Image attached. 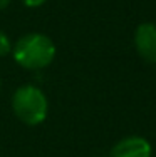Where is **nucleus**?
Here are the masks:
<instances>
[{
  "instance_id": "obj_1",
  "label": "nucleus",
  "mask_w": 156,
  "mask_h": 157,
  "mask_svg": "<svg viewBox=\"0 0 156 157\" xmlns=\"http://www.w3.org/2000/svg\"><path fill=\"white\" fill-rule=\"evenodd\" d=\"M55 44L46 33L32 32L22 35L12 47L14 60L22 69L40 70L49 67L55 59Z\"/></svg>"
},
{
  "instance_id": "obj_2",
  "label": "nucleus",
  "mask_w": 156,
  "mask_h": 157,
  "mask_svg": "<svg viewBox=\"0 0 156 157\" xmlns=\"http://www.w3.org/2000/svg\"><path fill=\"white\" fill-rule=\"evenodd\" d=\"M12 110L20 122L27 125H39L47 119L49 100L39 87L27 84L14 92Z\"/></svg>"
},
{
  "instance_id": "obj_3",
  "label": "nucleus",
  "mask_w": 156,
  "mask_h": 157,
  "mask_svg": "<svg viewBox=\"0 0 156 157\" xmlns=\"http://www.w3.org/2000/svg\"><path fill=\"white\" fill-rule=\"evenodd\" d=\"M134 48L148 63H156V24L144 22L134 32Z\"/></svg>"
},
{
  "instance_id": "obj_4",
  "label": "nucleus",
  "mask_w": 156,
  "mask_h": 157,
  "mask_svg": "<svg viewBox=\"0 0 156 157\" xmlns=\"http://www.w3.org/2000/svg\"><path fill=\"white\" fill-rule=\"evenodd\" d=\"M109 157H151V144L141 136L124 137L113 145Z\"/></svg>"
},
{
  "instance_id": "obj_5",
  "label": "nucleus",
  "mask_w": 156,
  "mask_h": 157,
  "mask_svg": "<svg viewBox=\"0 0 156 157\" xmlns=\"http://www.w3.org/2000/svg\"><path fill=\"white\" fill-rule=\"evenodd\" d=\"M12 52V42L5 32L0 30V57H5Z\"/></svg>"
},
{
  "instance_id": "obj_6",
  "label": "nucleus",
  "mask_w": 156,
  "mask_h": 157,
  "mask_svg": "<svg viewBox=\"0 0 156 157\" xmlns=\"http://www.w3.org/2000/svg\"><path fill=\"white\" fill-rule=\"evenodd\" d=\"M47 0H22V3H24L25 7H29V9H37V7L44 5Z\"/></svg>"
},
{
  "instance_id": "obj_7",
  "label": "nucleus",
  "mask_w": 156,
  "mask_h": 157,
  "mask_svg": "<svg viewBox=\"0 0 156 157\" xmlns=\"http://www.w3.org/2000/svg\"><path fill=\"white\" fill-rule=\"evenodd\" d=\"M10 2H12V0H0V10L7 9V7L10 5Z\"/></svg>"
},
{
  "instance_id": "obj_8",
  "label": "nucleus",
  "mask_w": 156,
  "mask_h": 157,
  "mask_svg": "<svg viewBox=\"0 0 156 157\" xmlns=\"http://www.w3.org/2000/svg\"><path fill=\"white\" fill-rule=\"evenodd\" d=\"M0 85H2V84H0Z\"/></svg>"
}]
</instances>
